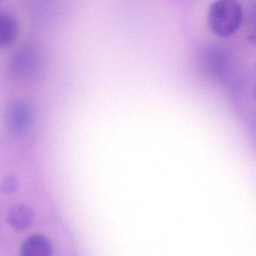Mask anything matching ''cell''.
<instances>
[{"label": "cell", "mask_w": 256, "mask_h": 256, "mask_svg": "<svg viewBox=\"0 0 256 256\" xmlns=\"http://www.w3.org/2000/svg\"><path fill=\"white\" fill-rule=\"evenodd\" d=\"M20 183L14 176H8L2 181L0 184V191L4 195H14L19 189Z\"/></svg>", "instance_id": "52a82bcc"}, {"label": "cell", "mask_w": 256, "mask_h": 256, "mask_svg": "<svg viewBox=\"0 0 256 256\" xmlns=\"http://www.w3.org/2000/svg\"><path fill=\"white\" fill-rule=\"evenodd\" d=\"M209 27L220 37H230L240 29L244 21L242 3L236 0H218L210 6Z\"/></svg>", "instance_id": "6da1fadb"}, {"label": "cell", "mask_w": 256, "mask_h": 256, "mask_svg": "<svg viewBox=\"0 0 256 256\" xmlns=\"http://www.w3.org/2000/svg\"><path fill=\"white\" fill-rule=\"evenodd\" d=\"M34 213L32 208L26 204H16L9 209L6 221L10 228L16 231H24L32 225Z\"/></svg>", "instance_id": "277c9868"}, {"label": "cell", "mask_w": 256, "mask_h": 256, "mask_svg": "<svg viewBox=\"0 0 256 256\" xmlns=\"http://www.w3.org/2000/svg\"></svg>", "instance_id": "ba28073f"}, {"label": "cell", "mask_w": 256, "mask_h": 256, "mask_svg": "<svg viewBox=\"0 0 256 256\" xmlns=\"http://www.w3.org/2000/svg\"><path fill=\"white\" fill-rule=\"evenodd\" d=\"M20 256H52L50 240L42 234H33L22 243Z\"/></svg>", "instance_id": "5b68a950"}, {"label": "cell", "mask_w": 256, "mask_h": 256, "mask_svg": "<svg viewBox=\"0 0 256 256\" xmlns=\"http://www.w3.org/2000/svg\"><path fill=\"white\" fill-rule=\"evenodd\" d=\"M19 31L18 20L8 12H0V48L10 46Z\"/></svg>", "instance_id": "8992f818"}, {"label": "cell", "mask_w": 256, "mask_h": 256, "mask_svg": "<svg viewBox=\"0 0 256 256\" xmlns=\"http://www.w3.org/2000/svg\"><path fill=\"white\" fill-rule=\"evenodd\" d=\"M34 114L30 104L24 101L12 102L6 112L7 127L12 133L22 135L31 127Z\"/></svg>", "instance_id": "3957f363"}, {"label": "cell", "mask_w": 256, "mask_h": 256, "mask_svg": "<svg viewBox=\"0 0 256 256\" xmlns=\"http://www.w3.org/2000/svg\"><path fill=\"white\" fill-rule=\"evenodd\" d=\"M38 60L37 50L32 44L22 45L10 57V72L16 78H30L38 66Z\"/></svg>", "instance_id": "7a4b0ae2"}]
</instances>
